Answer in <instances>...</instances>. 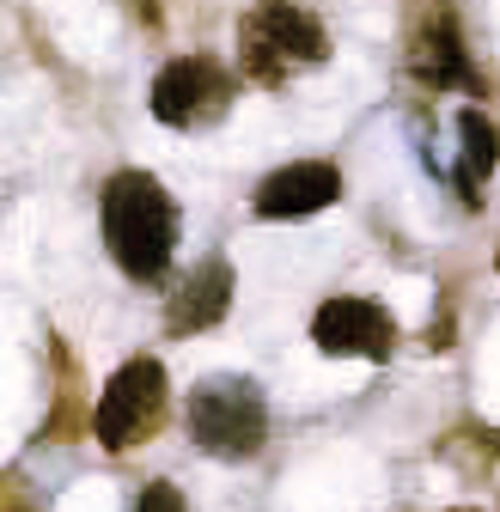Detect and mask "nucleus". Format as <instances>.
I'll use <instances>...</instances> for the list:
<instances>
[{
	"instance_id": "f257e3e1",
	"label": "nucleus",
	"mask_w": 500,
	"mask_h": 512,
	"mask_svg": "<svg viewBox=\"0 0 500 512\" xmlns=\"http://www.w3.org/2000/svg\"><path fill=\"white\" fill-rule=\"evenodd\" d=\"M98 220H104V250L129 281H159L171 269L183 214L153 171H116L98 196Z\"/></svg>"
},
{
	"instance_id": "f03ea898",
	"label": "nucleus",
	"mask_w": 500,
	"mask_h": 512,
	"mask_svg": "<svg viewBox=\"0 0 500 512\" xmlns=\"http://www.w3.org/2000/svg\"><path fill=\"white\" fill-rule=\"evenodd\" d=\"M330 49L324 25L293 0H263L238 19V74L257 86H287L293 74L318 68Z\"/></svg>"
},
{
	"instance_id": "7ed1b4c3",
	"label": "nucleus",
	"mask_w": 500,
	"mask_h": 512,
	"mask_svg": "<svg viewBox=\"0 0 500 512\" xmlns=\"http://www.w3.org/2000/svg\"><path fill=\"white\" fill-rule=\"evenodd\" d=\"M190 439L208 458H257L269 439V403L250 378L220 372L190 391Z\"/></svg>"
},
{
	"instance_id": "20e7f679",
	"label": "nucleus",
	"mask_w": 500,
	"mask_h": 512,
	"mask_svg": "<svg viewBox=\"0 0 500 512\" xmlns=\"http://www.w3.org/2000/svg\"><path fill=\"white\" fill-rule=\"evenodd\" d=\"M165 366L153 360V354H141V360H122L116 372H110V384H104V397H98V409H92V433H98V445L104 452H129V445H141L159 421H165Z\"/></svg>"
},
{
	"instance_id": "39448f33",
	"label": "nucleus",
	"mask_w": 500,
	"mask_h": 512,
	"mask_svg": "<svg viewBox=\"0 0 500 512\" xmlns=\"http://www.w3.org/2000/svg\"><path fill=\"white\" fill-rule=\"evenodd\" d=\"M147 104H153V116L165 128H208L232 104V74L220 68L214 55H177V61L159 68Z\"/></svg>"
},
{
	"instance_id": "423d86ee",
	"label": "nucleus",
	"mask_w": 500,
	"mask_h": 512,
	"mask_svg": "<svg viewBox=\"0 0 500 512\" xmlns=\"http://www.w3.org/2000/svg\"><path fill=\"white\" fill-rule=\"evenodd\" d=\"M311 342H318L330 360H391L397 348V324L379 299H360V293H336L318 305L311 317Z\"/></svg>"
},
{
	"instance_id": "0eeeda50",
	"label": "nucleus",
	"mask_w": 500,
	"mask_h": 512,
	"mask_svg": "<svg viewBox=\"0 0 500 512\" xmlns=\"http://www.w3.org/2000/svg\"><path fill=\"white\" fill-rule=\"evenodd\" d=\"M330 202H342V171L324 159H299V165H281L275 177H263L257 220H311Z\"/></svg>"
},
{
	"instance_id": "6e6552de",
	"label": "nucleus",
	"mask_w": 500,
	"mask_h": 512,
	"mask_svg": "<svg viewBox=\"0 0 500 512\" xmlns=\"http://www.w3.org/2000/svg\"><path fill=\"white\" fill-rule=\"evenodd\" d=\"M226 305H232V263H226V256H208V263L190 269V281L171 293L165 330L171 336H202V330H214L226 317Z\"/></svg>"
},
{
	"instance_id": "1a4fd4ad",
	"label": "nucleus",
	"mask_w": 500,
	"mask_h": 512,
	"mask_svg": "<svg viewBox=\"0 0 500 512\" xmlns=\"http://www.w3.org/2000/svg\"><path fill=\"white\" fill-rule=\"evenodd\" d=\"M415 68H421V80L433 92H482V74H476V61H470V49H464V37H458L452 19H433L421 31Z\"/></svg>"
},
{
	"instance_id": "9d476101",
	"label": "nucleus",
	"mask_w": 500,
	"mask_h": 512,
	"mask_svg": "<svg viewBox=\"0 0 500 512\" xmlns=\"http://www.w3.org/2000/svg\"><path fill=\"white\" fill-rule=\"evenodd\" d=\"M458 189L464 196H476V183H488L494 177V165H500V128L482 116V110H464L458 116Z\"/></svg>"
},
{
	"instance_id": "9b49d317",
	"label": "nucleus",
	"mask_w": 500,
	"mask_h": 512,
	"mask_svg": "<svg viewBox=\"0 0 500 512\" xmlns=\"http://www.w3.org/2000/svg\"><path fill=\"white\" fill-rule=\"evenodd\" d=\"M135 512H190V506H183V494H177L171 482H147V488L135 494Z\"/></svg>"
},
{
	"instance_id": "f8f14e48",
	"label": "nucleus",
	"mask_w": 500,
	"mask_h": 512,
	"mask_svg": "<svg viewBox=\"0 0 500 512\" xmlns=\"http://www.w3.org/2000/svg\"><path fill=\"white\" fill-rule=\"evenodd\" d=\"M458 512H470V506H458Z\"/></svg>"
},
{
	"instance_id": "ddd939ff",
	"label": "nucleus",
	"mask_w": 500,
	"mask_h": 512,
	"mask_svg": "<svg viewBox=\"0 0 500 512\" xmlns=\"http://www.w3.org/2000/svg\"><path fill=\"white\" fill-rule=\"evenodd\" d=\"M494 263H500V256H494Z\"/></svg>"
}]
</instances>
